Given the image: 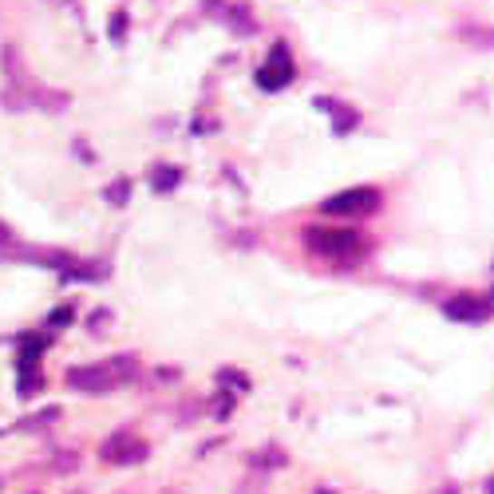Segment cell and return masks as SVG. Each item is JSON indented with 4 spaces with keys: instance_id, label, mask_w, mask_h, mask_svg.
Instances as JSON below:
<instances>
[{
    "instance_id": "obj_9",
    "label": "cell",
    "mask_w": 494,
    "mask_h": 494,
    "mask_svg": "<svg viewBox=\"0 0 494 494\" xmlns=\"http://www.w3.org/2000/svg\"><path fill=\"white\" fill-rule=\"evenodd\" d=\"M463 36H470L475 44H494V28H463Z\"/></svg>"
},
{
    "instance_id": "obj_3",
    "label": "cell",
    "mask_w": 494,
    "mask_h": 494,
    "mask_svg": "<svg viewBox=\"0 0 494 494\" xmlns=\"http://www.w3.org/2000/svg\"><path fill=\"white\" fill-rule=\"evenodd\" d=\"M380 206V190L376 186H353V190H340L333 198L321 202V214H333V218H360V214H372Z\"/></svg>"
},
{
    "instance_id": "obj_4",
    "label": "cell",
    "mask_w": 494,
    "mask_h": 494,
    "mask_svg": "<svg viewBox=\"0 0 494 494\" xmlns=\"http://www.w3.org/2000/svg\"><path fill=\"white\" fill-rule=\"evenodd\" d=\"M99 455H103V463H111V467H131V463H142V459L150 455V447H147V439H139L135 431H115V435L103 439Z\"/></svg>"
},
{
    "instance_id": "obj_14",
    "label": "cell",
    "mask_w": 494,
    "mask_h": 494,
    "mask_svg": "<svg viewBox=\"0 0 494 494\" xmlns=\"http://www.w3.org/2000/svg\"><path fill=\"white\" fill-rule=\"evenodd\" d=\"M490 494H494V482H490Z\"/></svg>"
},
{
    "instance_id": "obj_13",
    "label": "cell",
    "mask_w": 494,
    "mask_h": 494,
    "mask_svg": "<svg viewBox=\"0 0 494 494\" xmlns=\"http://www.w3.org/2000/svg\"><path fill=\"white\" fill-rule=\"evenodd\" d=\"M68 494H83V490H68Z\"/></svg>"
},
{
    "instance_id": "obj_5",
    "label": "cell",
    "mask_w": 494,
    "mask_h": 494,
    "mask_svg": "<svg viewBox=\"0 0 494 494\" xmlns=\"http://www.w3.org/2000/svg\"><path fill=\"white\" fill-rule=\"evenodd\" d=\"M293 60H289V48L285 44H273V52H269V60L261 63V72H257V83L266 87V92H281V87H289L293 83Z\"/></svg>"
},
{
    "instance_id": "obj_8",
    "label": "cell",
    "mask_w": 494,
    "mask_h": 494,
    "mask_svg": "<svg viewBox=\"0 0 494 494\" xmlns=\"http://www.w3.org/2000/svg\"><path fill=\"white\" fill-rule=\"evenodd\" d=\"M321 107H324V111H336V131H348V127H353V111H340V103H336V99H321Z\"/></svg>"
},
{
    "instance_id": "obj_12",
    "label": "cell",
    "mask_w": 494,
    "mask_h": 494,
    "mask_svg": "<svg viewBox=\"0 0 494 494\" xmlns=\"http://www.w3.org/2000/svg\"><path fill=\"white\" fill-rule=\"evenodd\" d=\"M5 241H13V234H8V226L0 222V246H5Z\"/></svg>"
},
{
    "instance_id": "obj_1",
    "label": "cell",
    "mask_w": 494,
    "mask_h": 494,
    "mask_svg": "<svg viewBox=\"0 0 494 494\" xmlns=\"http://www.w3.org/2000/svg\"><path fill=\"white\" fill-rule=\"evenodd\" d=\"M139 364L131 356H111L103 364H83V368H72L68 372V383L75 392H87V395H103V392H115L123 388L127 380H135Z\"/></svg>"
},
{
    "instance_id": "obj_10",
    "label": "cell",
    "mask_w": 494,
    "mask_h": 494,
    "mask_svg": "<svg viewBox=\"0 0 494 494\" xmlns=\"http://www.w3.org/2000/svg\"><path fill=\"white\" fill-rule=\"evenodd\" d=\"M127 190H131L127 182H115V186H111V202H123V194H127Z\"/></svg>"
},
{
    "instance_id": "obj_7",
    "label": "cell",
    "mask_w": 494,
    "mask_h": 494,
    "mask_svg": "<svg viewBox=\"0 0 494 494\" xmlns=\"http://www.w3.org/2000/svg\"><path fill=\"white\" fill-rule=\"evenodd\" d=\"M150 186H155V190H174V186H179V170H174V167H159L155 179H150Z\"/></svg>"
},
{
    "instance_id": "obj_6",
    "label": "cell",
    "mask_w": 494,
    "mask_h": 494,
    "mask_svg": "<svg viewBox=\"0 0 494 494\" xmlns=\"http://www.w3.org/2000/svg\"><path fill=\"white\" fill-rule=\"evenodd\" d=\"M443 313L451 316V321H467V324H475V321H487L490 316V301H482V296H455V301H447L443 305Z\"/></svg>"
},
{
    "instance_id": "obj_11",
    "label": "cell",
    "mask_w": 494,
    "mask_h": 494,
    "mask_svg": "<svg viewBox=\"0 0 494 494\" xmlns=\"http://www.w3.org/2000/svg\"><path fill=\"white\" fill-rule=\"evenodd\" d=\"M72 321V309H60V313H52V324H68Z\"/></svg>"
},
{
    "instance_id": "obj_2",
    "label": "cell",
    "mask_w": 494,
    "mask_h": 494,
    "mask_svg": "<svg viewBox=\"0 0 494 494\" xmlns=\"http://www.w3.org/2000/svg\"><path fill=\"white\" fill-rule=\"evenodd\" d=\"M305 246H309L316 257H328V261H353V257L364 254V241H360L356 229L309 226V229H305Z\"/></svg>"
}]
</instances>
